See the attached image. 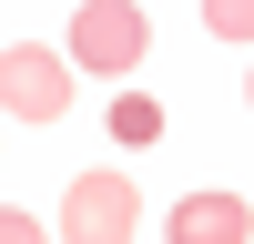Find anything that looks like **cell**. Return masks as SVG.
Segmentation results:
<instances>
[{
    "instance_id": "6da1fadb",
    "label": "cell",
    "mask_w": 254,
    "mask_h": 244,
    "mask_svg": "<svg viewBox=\"0 0 254 244\" xmlns=\"http://www.w3.org/2000/svg\"><path fill=\"white\" fill-rule=\"evenodd\" d=\"M142 203H132V173H71V193H61V244H132Z\"/></svg>"
},
{
    "instance_id": "3957f363",
    "label": "cell",
    "mask_w": 254,
    "mask_h": 244,
    "mask_svg": "<svg viewBox=\"0 0 254 244\" xmlns=\"http://www.w3.org/2000/svg\"><path fill=\"white\" fill-rule=\"evenodd\" d=\"M0 102H10L20 122H61V102H71V61L41 51V41H10V61H0Z\"/></svg>"
},
{
    "instance_id": "52a82bcc",
    "label": "cell",
    "mask_w": 254,
    "mask_h": 244,
    "mask_svg": "<svg viewBox=\"0 0 254 244\" xmlns=\"http://www.w3.org/2000/svg\"><path fill=\"white\" fill-rule=\"evenodd\" d=\"M0 244H51V234H41V224H31V214L10 203V214H0Z\"/></svg>"
},
{
    "instance_id": "277c9868",
    "label": "cell",
    "mask_w": 254,
    "mask_h": 244,
    "mask_svg": "<svg viewBox=\"0 0 254 244\" xmlns=\"http://www.w3.org/2000/svg\"><path fill=\"white\" fill-rule=\"evenodd\" d=\"M163 244H254V203L244 193H183Z\"/></svg>"
},
{
    "instance_id": "5b68a950",
    "label": "cell",
    "mask_w": 254,
    "mask_h": 244,
    "mask_svg": "<svg viewBox=\"0 0 254 244\" xmlns=\"http://www.w3.org/2000/svg\"><path fill=\"white\" fill-rule=\"evenodd\" d=\"M112 142H132V153H142V142H163V102L122 92V102H112Z\"/></svg>"
},
{
    "instance_id": "7a4b0ae2",
    "label": "cell",
    "mask_w": 254,
    "mask_h": 244,
    "mask_svg": "<svg viewBox=\"0 0 254 244\" xmlns=\"http://www.w3.org/2000/svg\"><path fill=\"white\" fill-rule=\"evenodd\" d=\"M142 51H153V20L132 0H81L71 10V61L81 71H132Z\"/></svg>"
},
{
    "instance_id": "8992f818",
    "label": "cell",
    "mask_w": 254,
    "mask_h": 244,
    "mask_svg": "<svg viewBox=\"0 0 254 244\" xmlns=\"http://www.w3.org/2000/svg\"><path fill=\"white\" fill-rule=\"evenodd\" d=\"M203 20H214L224 41H254V0H214V10H203Z\"/></svg>"
},
{
    "instance_id": "ba28073f",
    "label": "cell",
    "mask_w": 254,
    "mask_h": 244,
    "mask_svg": "<svg viewBox=\"0 0 254 244\" xmlns=\"http://www.w3.org/2000/svg\"><path fill=\"white\" fill-rule=\"evenodd\" d=\"M244 102H254V81H244Z\"/></svg>"
}]
</instances>
